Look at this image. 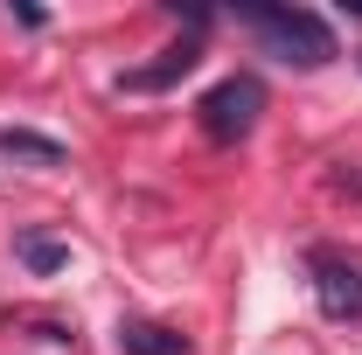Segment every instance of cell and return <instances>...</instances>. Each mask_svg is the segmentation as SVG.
Returning a JSON list of instances; mask_svg holds the SVG:
<instances>
[{"label":"cell","mask_w":362,"mask_h":355,"mask_svg":"<svg viewBox=\"0 0 362 355\" xmlns=\"http://www.w3.org/2000/svg\"><path fill=\"white\" fill-rule=\"evenodd\" d=\"M237 21L258 35V42L279 56V63H293V70H320V63H334L341 49H334V28L320 21L314 7H237Z\"/></svg>","instance_id":"1"},{"label":"cell","mask_w":362,"mask_h":355,"mask_svg":"<svg viewBox=\"0 0 362 355\" xmlns=\"http://www.w3.org/2000/svg\"><path fill=\"white\" fill-rule=\"evenodd\" d=\"M258 112H265V84H258V77H223V84H209L195 98V126L216 139V146L244 139L258 126Z\"/></svg>","instance_id":"2"},{"label":"cell","mask_w":362,"mask_h":355,"mask_svg":"<svg viewBox=\"0 0 362 355\" xmlns=\"http://www.w3.org/2000/svg\"><path fill=\"white\" fill-rule=\"evenodd\" d=\"M307 272H314V300H320L327 320H362V265L356 258L314 244V251H307Z\"/></svg>","instance_id":"3"},{"label":"cell","mask_w":362,"mask_h":355,"mask_svg":"<svg viewBox=\"0 0 362 355\" xmlns=\"http://www.w3.org/2000/svg\"><path fill=\"white\" fill-rule=\"evenodd\" d=\"M202 63V42H175V49H160L153 63H139V70H126L119 77V91H175L188 70Z\"/></svg>","instance_id":"4"},{"label":"cell","mask_w":362,"mask_h":355,"mask_svg":"<svg viewBox=\"0 0 362 355\" xmlns=\"http://www.w3.org/2000/svg\"><path fill=\"white\" fill-rule=\"evenodd\" d=\"M0 153H7V161H35V168H63V161H70L63 139L28 133V126H0Z\"/></svg>","instance_id":"5"},{"label":"cell","mask_w":362,"mask_h":355,"mask_svg":"<svg viewBox=\"0 0 362 355\" xmlns=\"http://www.w3.org/2000/svg\"><path fill=\"white\" fill-rule=\"evenodd\" d=\"M119 349H126V355H188V342H181L175 327H153V320H126V327H119Z\"/></svg>","instance_id":"6"},{"label":"cell","mask_w":362,"mask_h":355,"mask_svg":"<svg viewBox=\"0 0 362 355\" xmlns=\"http://www.w3.org/2000/svg\"><path fill=\"white\" fill-rule=\"evenodd\" d=\"M14 251H21V265H28V272H63V265H70V251H63L56 237H21Z\"/></svg>","instance_id":"7"}]
</instances>
